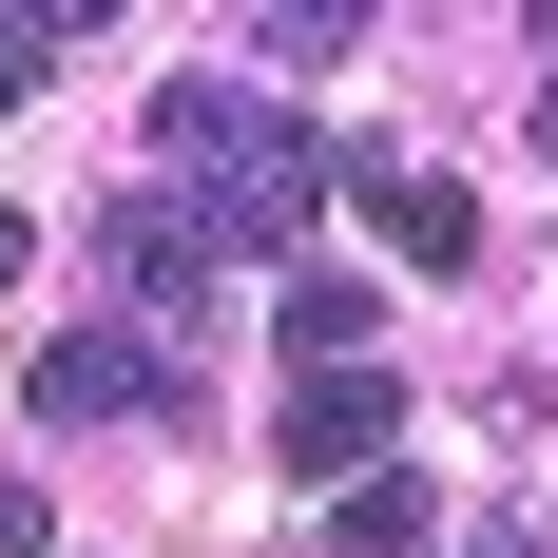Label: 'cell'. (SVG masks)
I'll use <instances>...</instances> for the list:
<instances>
[{"instance_id": "cell-7", "label": "cell", "mask_w": 558, "mask_h": 558, "mask_svg": "<svg viewBox=\"0 0 558 558\" xmlns=\"http://www.w3.org/2000/svg\"><path fill=\"white\" fill-rule=\"evenodd\" d=\"M328 558H424V482H404V462L347 482V501H328Z\"/></svg>"}, {"instance_id": "cell-2", "label": "cell", "mask_w": 558, "mask_h": 558, "mask_svg": "<svg viewBox=\"0 0 558 558\" xmlns=\"http://www.w3.org/2000/svg\"><path fill=\"white\" fill-rule=\"evenodd\" d=\"M270 462L289 482H386L404 462V366H308V386L270 404Z\"/></svg>"}, {"instance_id": "cell-1", "label": "cell", "mask_w": 558, "mask_h": 558, "mask_svg": "<svg viewBox=\"0 0 558 558\" xmlns=\"http://www.w3.org/2000/svg\"><path fill=\"white\" fill-rule=\"evenodd\" d=\"M155 155L213 193V251H289V231L328 213V155H308L251 77H173V97H155Z\"/></svg>"}, {"instance_id": "cell-5", "label": "cell", "mask_w": 558, "mask_h": 558, "mask_svg": "<svg viewBox=\"0 0 558 558\" xmlns=\"http://www.w3.org/2000/svg\"><path fill=\"white\" fill-rule=\"evenodd\" d=\"M366 231H386L424 289H462V270H482V193H462V173H386V155H366Z\"/></svg>"}, {"instance_id": "cell-4", "label": "cell", "mask_w": 558, "mask_h": 558, "mask_svg": "<svg viewBox=\"0 0 558 558\" xmlns=\"http://www.w3.org/2000/svg\"><path fill=\"white\" fill-rule=\"evenodd\" d=\"M20 404H39V424H135V404H173V366L135 328H58L39 366H20Z\"/></svg>"}, {"instance_id": "cell-9", "label": "cell", "mask_w": 558, "mask_h": 558, "mask_svg": "<svg viewBox=\"0 0 558 558\" xmlns=\"http://www.w3.org/2000/svg\"><path fill=\"white\" fill-rule=\"evenodd\" d=\"M58 539V520H39V482H0V558H39Z\"/></svg>"}, {"instance_id": "cell-6", "label": "cell", "mask_w": 558, "mask_h": 558, "mask_svg": "<svg viewBox=\"0 0 558 558\" xmlns=\"http://www.w3.org/2000/svg\"><path fill=\"white\" fill-rule=\"evenodd\" d=\"M289 366H386V308H366L347 270H308L289 289Z\"/></svg>"}, {"instance_id": "cell-10", "label": "cell", "mask_w": 558, "mask_h": 558, "mask_svg": "<svg viewBox=\"0 0 558 558\" xmlns=\"http://www.w3.org/2000/svg\"><path fill=\"white\" fill-rule=\"evenodd\" d=\"M20 251H39V213H0V289H20Z\"/></svg>"}, {"instance_id": "cell-3", "label": "cell", "mask_w": 558, "mask_h": 558, "mask_svg": "<svg viewBox=\"0 0 558 558\" xmlns=\"http://www.w3.org/2000/svg\"><path fill=\"white\" fill-rule=\"evenodd\" d=\"M97 270L135 289V308H173V328H193V308H213V213H173V193H116V213H97Z\"/></svg>"}, {"instance_id": "cell-8", "label": "cell", "mask_w": 558, "mask_h": 558, "mask_svg": "<svg viewBox=\"0 0 558 558\" xmlns=\"http://www.w3.org/2000/svg\"><path fill=\"white\" fill-rule=\"evenodd\" d=\"M58 39H77V20H0V116H20V97L58 77Z\"/></svg>"}, {"instance_id": "cell-11", "label": "cell", "mask_w": 558, "mask_h": 558, "mask_svg": "<svg viewBox=\"0 0 558 558\" xmlns=\"http://www.w3.org/2000/svg\"><path fill=\"white\" fill-rule=\"evenodd\" d=\"M539 58H558V0H539ZM539 155H558V97H539Z\"/></svg>"}]
</instances>
